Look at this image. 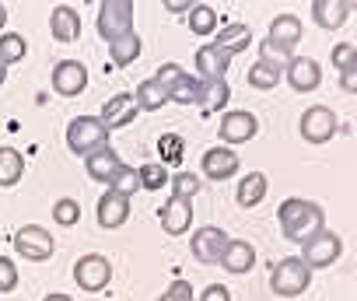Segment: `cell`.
I'll return each instance as SVG.
<instances>
[{
    "label": "cell",
    "instance_id": "cell-30",
    "mask_svg": "<svg viewBox=\"0 0 357 301\" xmlns=\"http://www.w3.org/2000/svg\"><path fill=\"white\" fill-rule=\"evenodd\" d=\"M280 74H284V70L270 67L266 60H256V63L249 67V74H245V77H249V84H252V88L270 91V88H277V84H280Z\"/></svg>",
    "mask_w": 357,
    "mask_h": 301
},
{
    "label": "cell",
    "instance_id": "cell-36",
    "mask_svg": "<svg viewBox=\"0 0 357 301\" xmlns=\"http://www.w3.org/2000/svg\"><path fill=\"white\" fill-rule=\"evenodd\" d=\"M53 217H56V224H60V228H74V224L81 221V203H77V200H70V196H63V200H56V203H53Z\"/></svg>",
    "mask_w": 357,
    "mask_h": 301
},
{
    "label": "cell",
    "instance_id": "cell-31",
    "mask_svg": "<svg viewBox=\"0 0 357 301\" xmlns=\"http://www.w3.org/2000/svg\"><path fill=\"white\" fill-rule=\"evenodd\" d=\"M228 98H231V88H228V81H204V112H221L225 105H228Z\"/></svg>",
    "mask_w": 357,
    "mask_h": 301
},
{
    "label": "cell",
    "instance_id": "cell-43",
    "mask_svg": "<svg viewBox=\"0 0 357 301\" xmlns=\"http://www.w3.org/2000/svg\"><path fill=\"white\" fill-rule=\"evenodd\" d=\"M200 301H231V291L225 284H211V287H204Z\"/></svg>",
    "mask_w": 357,
    "mask_h": 301
},
{
    "label": "cell",
    "instance_id": "cell-1",
    "mask_svg": "<svg viewBox=\"0 0 357 301\" xmlns=\"http://www.w3.org/2000/svg\"><path fill=\"white\" fill-rule=\"evenodd\" d=\"M277 221H280L284 238H287V242H298V245H305L312 235H319V231L326 228L322 207L312 203V200H301V196L284 200V203L277 207Z\"/></svg>",
    "mask_w": 357,
    "mask_h": 301
},
{
    "label": "cell",
    "instance_id": "cell-10",
    "mask_svg": "<svg viewBox=\"0 0 357 301\" xmlns=\"http://www.w3.org/2000/svg\"><path fill=\"white\" fill-rule=\"evenodd\" d=\"M228 235L221 231V228H214V224H207V228H197V235H193V242H190V249H193V256L200 259V263H221V256H225V249H228Z\"/></svg>",
    "mask_w": 357,
    "mask_h": 301
},
{
    "label": "cell",
    "instance_id": "cell-47",
    "mask_svg": "<svg viewBox=\"0 0 357 301\" xmlns=\"http://www.w3.org/2000/svg\"><path fill=\"white\" fill-rule=\"evenodd\" d=\"M4 25H8V8L0 4V36H4Z\"/></svg>",
    "mask_w": 357,
    "mask_h": 301
},
{
    "label": "cell",
    "instance_id": "cell-28",
    "mask_svg": "<svg viewBox=\"0 0 357 301\" xmlns=\"http://www.w3.org/2000/svg\"><path fill=\"white\" fill-rule=\"evenodd\" d=\"M140 49H144V43H140V36L133 32V36H126V39L112 43V46H109V56H112V63H116V67H130V63L140 56Z\"/></svg>",
    "mask_w": 357,
    "mask_h": 301
},
{
    "label": "cell",
    "instance_id": "cell-23",
    "mask_svg": "<svg viewBox=\"0 0 357 301\" xmlns=\"http://www.w3.org/2000/svg\"><path fill=\"white\" fill-rule=\"evenodd\" d=\"M252 263H256V249L249 242H242V238H231L228 249H225V256H221V266L228 273H249Z\"/></svg>",
    "mask_w": 357,
    "mask_h": 301
},
{
    "label": "cell",
    "instance_id": "cell-41",
    "mask_svg": "<svg viewBox=\"0 0 357 301\" xmlns=\"http://www.w3.org/2000/svg\"><path fill=\"white\" fill-rule=\"evenodd\" d=\"M18 287V266H15V259H8V256H0V291H15Z\"/></svg>",
    "mask_w": 357,
    "mask_h": 301
},
{
    "label": "cell",
    "instance_id": "cell-17",
    "mask_svg": "<svg viewBox=\"0 0 357 301\" xmlns=\"http://www.w3.org/2000/svg\"><path fill=\"white\" fill-rule=\"evenodd\" d=\"M119 169H123V158L116 155V150H112L109 144H105L102 150H95V155H88V158H84V172H88L95 183H105V186L112 183V176H116Z\"/></svg>",
    "mask_w": 357,
    "mask_h": 301
},
{
    "label": "cell",
    "instance_id": "cell-46",
    "mask_svg": "<svg viewBox=\"0 0 357 301\" xmlns=\"http://www.w3.org/2000/svg\"><path fill=\"white\" fill-rule=\"evenodd\" d=\"M43 301H74V298H70V294H60V291H56V294H46Z\"/></svg>",
    "mask_w": 357,
    "mask_h": 301
},
{
    "label": "cell",
    "instance_id": "cell-8",
    "mask_svg": "<svg viewBox=\"0 0 357 301\" xmlns=\"http://www.w3.org/2000/svg\"><path fill=\"white\" fill-rule=\"evenodd\" d=\"M256 133H259V119H256L249 109H231V112H225V119H221V126H218V137H221L225 147H231V144H249Z\"/></svg>",
    "mask_w": 357,
    "mask_h": 301
},
{
    "label": "cell",
    "instance_id": "cell-38",
    "mask_svg": "<svg viewBox=\"0 0 357 301\" xmlns=\"http://www.w3.org/2000/svg\"><path fill=\"white\" fill-rule=\"evenodd\" d=\"M259 60H266V63L277 67V70H287V63L294 60V53H291V49H280V46H273V43H263V46H259Z\"/></svg>",
    "mask_w": 357,
    "mask_h": 301
},
{
    "label": "cell",
    "instance_id": "cell-42",
    "mask_svg": "<svg viewBox=\"0 0 357 301\" xmlns=\"http://www.w3.org/2000/svg\"><path fill=\"white\" fill-rule=\"evenodd\" d=\"M158 301H197V294H193V287H190V280H175Z\"/></svg>",
    "mask_w": 357,
    "mask_h": 301
},
{
    "label": "cell",
    "instance_id": "cell-44",
    "mask_svg": "<svg viewBox=\"0 0 357 301\" xmlns=\"http://www.w3.org/2000/svg\"><path fill=\"white\" fill-rule=\"evenodd\" d=\"M340 88H343L347 95H357V67H350V70L340 74Z\"/></svg>",
    "mask_w": 357,
    "mask_h": 301
},
{
    "label": "cell",
    "instance_id": "cell-26",
    "mask_svg": "<svg viewBox=\"0 0 357 301\" xmlns=\"http://www.w3.org/2000/svg\"><path fill=\"white\" fill-rule=\"evenodd\" d=\"M133 102H137V109H140V112H158V109L168 102V91L151 77V81H140V88L133 91Z\"/></svg>",
    "mask_w": 357,
    "mask_h": 301
},
{
    "label": "cell",
    "instance_id": "cell-39",
    "mask_svg": "<svg viewBox=\"0 0 357 301\" xmlns=\"http://www.w3.org/2000/svg\"><path fill=\"white\" fill-rule=\"evenodd\" d=\"M333 67L343 74V70H350V67H357V46L354 43H340V46H333Z\"/></svg>",
    "mask_w": 357,
    "mask_h": 301
},
{
    "label": "cell",
    "instance_id": "cell-15",
    "mask_svg": "<svg viewBox=\"0 0 357 301\" xmlns=\"http://www.w3.org/2000/svg\"><path fill=\"white\" fill-rule=\"evenodd\" d=\"M158 221H161V228H165L168 235H175V238H178V235H186L190 224H193V203L168 196V203L158 210Z\"/></svg>",
    "mask_w": 357,
    "mask_h": 301
},
{
    "label": "cell",
    "instance_id": "cell-7",
    "mask_svg": "<svg viewBox=\"0 0 357 301\" xmlns=\"http://www.w3.org/2000/svg\"><path fill=\"white\" fill-rule=\"evenodd\" d=\"M74 280H77V287L88 291V294L105 291L109 280H112V263H109L105 256H98V252H88V256H81V259L74 263Z\"/></svg>",
    "mask_w": 357,
    "mask_h": 301
},
{
    "label": "cell",
    "instance_id": "cell-12",
    "mask_svg": "<svg viewBox=\"0 0 357 301\" xmlns=\"http://www.w3.org/2000/svg\"><path fill=\"white\" fill-rule=\"evenodd\" d=\"M53 88H56V95H63V98L81 95V91L88 88V70H84V63H77V60H60V63L53 67Z\"/></svg>",
    "mask_w": 357,
    "mask_h": 301
},
{
    "label": "cell",
    "instance_id": "cell-25",
    "mask_svg": "<svg viewBox=\"0 0 357 301\" xmlns=\"http://www.w3.org/2000/svg\"><path fill=\"white\" fill-rule=\"evenodd\" d=\"M25 176V158H22V150L15 147H0V186H18Z\"/></svg>",
    "mask_w": 357,
    "mask_h": 301
},
{
    "label": "cell",
    "instance_id": "cell-6",
    "mask_svg": "<svg viewBox=\"0 0 357 301\" xmlns=\"http://www.w3.org/2000/svg\"><path fill=\"white\" fill-rule=\"evenodd\" d=\"M340 256H343V238H340L336 231H326V228L301 245V263H305L308 270H322V266L336 263Z\"/></svg>",
    "mask_w": 357,
    "mask_h": 301
},
{
    "label": "cell",
    "instance_id": "cell-48",
    "mask_svg": "<svg viewBox=\"0 0 357 301\" xmlns=\"http://www.w3.org/2000/svg\"><path fill=\"white\" fill-rule=\"evenodd\" d=\"M4 81H8V63L0 60V88H4Z\"/></svg>",
    "mask_w": 357,
    "mask_h": 301
},
{
    "label": "cell",
    "instance_id": "cell-33",
    "mask_svg": "<svg viewBox=\"0 0 357 301\" xmlns=\"http://www.w3.org/2000/svg\"><path fill=\"white\" fill-rule=\"evenodd\" d=\"M25 53H29V43L18 32H4V36H0V60H4L8 67L25 60Z\"/></svg>",
    "mask_w": 357,
    "mask_h": 301
},
{
    "label": "cell",
    "instance_id": "cell-20",
    "mask_svg": "<svg viewBox=\"0 0 357 301\" xmlns=\"http://www.w3.org/2000/svg\"><path fill=\"white\" fill-rule=\"evenodd\" d=\"M228 63H231V56L221 53L218 46H200V49H197V70H200V81H225Z\"/></svg>",
    "mask_w": 357,
    "mask_h": 301
},
{
    "label": "cell",
    "instance_id": "cell-18",
    "mask_svg": "<svg viewBox=\"0 0 357 301\" xmlns=\"http://www.w3.org/2000/svg\"><path fill=\"white\" fill-rule=\"evenodd\" d=\"M50 32H53L56 43H77V39H81V18H77V11H74L70 4L53 8V15H50Z\"/></svg>",
    "mask_w": 357,
    "mask_h": 301
},
{
    "label": "cell",
    "instance_id": "cell-19",
    "mask_svg": "<svg viewBox=\"0 0 357 301\" xmlns=\"http://www.w3.org/2000/svg\"><path fill=\"white\" fill-rule=\"evenodd\" d=\"M266 43H273V46L294 53V46L301 43V18H294V15H277V18L270 22Z\"/></svg>",
    "mask_w": 357,
    "mask_h": 301
},
{
    "label": "cell",
    "instance_id": "cell-4",
    "mask_svg": "<svg viewBox=\"0 0 357 301\" xmlns=\"http://www.w3.org/2000/svg\"><path fill=\"white\" fill-rule=\"evenodd\" d=\"M105 140H109V130L102 126L98 116H74L70 126H67V147L74 150V155H81V158L102 150Z\"/></svg>",
    "mask_w": 357,
    "mask_h": 301
},
{
    "label": "cell",
    "instance_id": "cell-22",
    "mask_svg": "<svg viewBox=\"0 0 357 301\" xmlns=\"http://www.w3.org/2000/svg\"><path fill=\"white\" fill-rule=\"evenodd\" d=\"M214 46H218L221 53L235 56V53H242V49L252 46V29L242 25V22H228V25L218 32V43H214Z\"/></svg>",
    "mask_w": 357,
    "mask_h": 301
},
{
    "label": "cell",
    "instance_id": "cell-27",
    "mask_svg": "<svg viewBox=\"0 0 357 301\" xmlns=\"http://www.w3.org/2000/svg\"><path fill=\"white\" fill-rule=\"evenodd\" d=\"M168 102H178V105H197V102H204V81L193 77V74H186L183 81L168 91Z\"/></svg>",
    "mask_w": 357,
    "mask_h": 301
},
{
    "label": "cell",
    "instance_id": "cell-32",
    "mask_svg": "<svg viewBox=\"0 0 357 301\" xmlns=\"http://www.w3.org/2000/svg\"><path fill=\"white\" fill-rule=\"evenodd\" d=\"M186 22H190V29L197 36H211L218 29V11L211 4H193V11L186 15Z\"/></svg>",
    "mask_w": 357,
    "mask_h": 301
},
{
    "label": "cell",
    "instance_id": "cell-16",
    "mask_svg": "<svg viewBox=\"0 0 357 301\" xmlns=\"http://www.w3.org/2000/svg\"><path fill=\"white\" fill-rule=\"evenodd\" d=\"M126 221H130V200L119 196L116 190H105L98 196V224L105 231H112V228H123Z\"/></svg>",
    "mask_w": 357,
    "mask_h": 301
},
{
    "label": "cell",
    "instance_id": "cell-3",
    "mask_svg": "<svg viewBox=\"0 0 357 301\" xmlns=\"http://www.w3.org/2000/svg\"><path fill=\"white\" fill-rule=\"evenodd\" d=\"M133 0H105V4L98 8V36L112 46L126 36H133Z\"/></svg>",
    "mask_w": 357,
    "mask_h": 301
},
{
    "label": "cell",
    "instance_id": "cell-37",
    "mask_svg": "<svg viewBox=\"0 0 357 301\" xmlns=\"http://www.w3.org/2000/svg\"><path fill=\"white\" fill-rule=\"evenodd\" d=\"M140 186L144 190H161V186H168V169L161 165V162H151V165H140Z\"/></svg>",
    "mask_w": 357,
    "mask_h": 301
},
{
    "label": "cell",
    "instance_id": "cell-13",
    "mask_svg": "<svg viewBox=\"0 0 357 301\" xmlns=\"http://www.w3.org/2000/svg\"><path fill=\"white\" fill-rule=\"evenodd\" d=\"M200 165H204V176L211 183H225V179H231L238 172V155H235L231 147L218 144V147H211L207 155L200 158Z\"/></svg>",
    "mask_w": 357,
    "mask_h": 301
},
{
    "label": "cell",
    "instance_id": "cell-2",
    "mask_svg": "<svg viewBox=\"0 0 357 301\" xmlns=\"http://www.w3.org/2000/svg\"><path fill=\"white\" fill-rule=\"evenodd\" d=\"M308 284H312V270L301 263V256H287V259L273 263V270H270V291L277 298H298L308 291Z\"/></svg>",
    "mask_w": 357,
    "mask_h": 301
},
{
    "label": "cell",
    "instance_id": "cell-29",
    "mask_svg": "<svg viewBox=\"0 0 357 301\" xmlns=\"http://www.w3.org/2000/svg\"><path fill=\"white\" fill-rule=\"evenodd\" d=\"M158 155H161V165H178L186 155V140L178 133H161L158 137Z\"/></svg>",
    "mask_w": 357,
    "mask_h": 301
},
{
    "label": "cell",
    "instance_id": "cell-24",
    "mask_svg": "<svg viewBox=\"0 0 357 301\" xmlns=\"http://www.w3.org/2000/svg\"><path fill=\"white\" fill-rule=\"evenodd\" d=\"M266 176L263 172H249L242 183H238V190H235V200H238V207H245V210H252V207H259L263 200H266Z\"/></svg>",
    "mask_w": 357,
    "mask_h": 301
},
{
    "label": "cell",
    "instance_id": "cell-11",
    "mask_svg": "<svg viewBox=\"0 0 357 301\" xmlns=\"http://www.w3.org/2000/svg\"><path fill=\"white\" fill-rule=\"evenodd\" d=\"M284 77H287V84H291L294 91L308 95V91H315V88L322 84V67H319V60H312V56H294V60L287 63Z\"/></svg>",
    "mask_w": 357,
    "mask_h": 301
},
{
    "label": "cell",
    "instance_id": "cell-9",
    "mask_svg": "<svg viewBox=\"0 0 357 301\" xmlns=\"http://www.w3.org/2000/svg\"><path fill=\"white\" fill-rule=\"evenodd\" d=\"M336 133V112L329 105H312L301 116V137L308 144H329Z\"/></svg>",
    "mask_w": 357,
    "mask_h": 301
},
{
    "label": "cell",
    "instance_id": "cell-35",
    "mask_svg": "<svg viewBox=\"0 0 357 301\" xmlns=\"http://www.w3.org/2000/svg\"><path fill=\"white\" fill-rule=\"evenodd\" d=\"M168 186H172V196L175 200H186V203H193V196L200 193V179L193 172H178Z\"/></svg>",
    "mask_w": 357,
    "mask_h": 301
},
{
    "label": "cell",
    "instance_id": "cell-21",
    "mask_svg": "<svg viewBox=\"0 0 357 301\" xmlns=\"http://www.w3.org/2000/svg\"><path fill=\"white\" fill-rule=\"evenodd\" d=\"M350 18V4L347 0H315L312 4V22L319 29H343Z\"/></svg>",
    "mask_w": 357,
    "mask_h": 301
},
{
    "label": "cell",
    "instance_id": "cell-45",
    "mask_svg": "<svg viewBox=\"0 0 357 301\" xmlns=\"http://www.w3.org/2000/svg\"><path fill=\"white\" fill-rule=\"evenodd\" d=\"M165 8H168L172 15H190V11H193V4H165Z\"/></svg>",
    "mask_w": 357,
    "mask_h": 301
},
{
    "label": "cell",
    "instance_id": "cell-34",
    "mask_svg": "<svg viewBox=\"0 0 357 301\" xmlns=\"http://www.w3.org/2000/svg\"><path fill=\"white\" fill-rule=\"evenodd\" d=\"M109 190H116L119 196H126V200H130V196L140 190V169H133V165H123V169L112 176Z\"/></svg>",
    "mask_w": 357,
    "mask_h": 301
},
{
    "label": "cell",
    "instance_id": "cell-40",
    "mask_svg": "<svg viewBox=\"0 0 357 301\" xmlns=\"http://www.w3.org/2000/svg\"><path fill=\"white\" fill-rule=\"evenodd\" d=\"M183 77H186V70L178 67V63H161V67H158V74H154V81H158L165 91H172V88H175L178 81H183Z\"/></svg>",
    "mask_w": 357,
    "mask_h": 301
},
{
    "label": "cell",
    "instance_id": "cell-5",
    "mask_svg": "<svg viewBox=\"0 0 357 301\" xmlns=\"http://www.w3.org/2000/svg\"><path fill=\"white\" fill-rule=\"evenodd\" d=\"M53 249H56V242L43 224H25L15 231V252L29 263H46L53 256Z\"/></svg>",
    "mask_w": 357,
    "mask_h": 301
},
{
    "label": "cell",
    "instance_id": "cell-14",
    "mask_svg": "<svg viewBox=\"0 0 357 301\" xmlns=\"http://www.w3.org/2000/svg\"><path fill=\"white\" fill-rule=\"evenodd\" d=\"M137 102H133V95H126V91H119V95H112L105 105H102V126L105 130H119V126H130L133 119H137Z\"/></svg>",
    "mask_w": 357,
    "mask_h": 301
}]
</instances>
